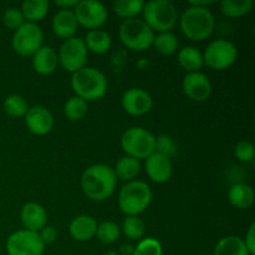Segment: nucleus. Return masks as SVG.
Returning a JSON list of instances; mask_svg holds the SVG:
<instances>
[{
  "label": "nucleus",
  "mask_w": 255,
  "mask_h": 255,
  "mask_svg": "<svg viewBox=\"0 0 255 255\" xmlns=\"http://www.w3.org/2000/svg\"><path fill=\"white\" fill-rule=\"evenodd\" d=\"M238 49L232 41L217 39L206 47L203 52L204 65L217 71H223L236 64Z\"/></svg>",
  "instance_id": "obj_8"
},
{
  "label": "nucleus",
  "mask_w": 255,
  "mask_h": 255,
  "mask_svg": "<svg viewBox=\"0 0 255 255\" xmlns=\"http://www.w3.org/2000/svg\"><path fill=\"white\" fill-rule=\"evenodd\" d=\"M244 244H246V248L247 251H248L249 255H255V224L254 223L249 227L248 232H247Z\"/></svg>",
  "instance_id": "obj_39"
},
{
  "label": "nucleus",
  "mask_w": 255,
  "mask_h": 255,
  "mask_svg": "<svg viewBox=\"0 0 255 255\" xmlns=\"http://www.w3.org/2000/svg\"><path fill=\"white\" fill-rule=\"evenodd\" d=\"M182 90L192 101L204 102L211 96L212 84L208 76L203 72H191L184 76L182 81Z\"/></svg>",
  "instance_id": "obj_13"
},
{
  "label": "nucleus",
  "mask_w": 255,
  "mask_h": 255,
  "mask_svg": "<svg viewBox=\"0 0 255 255\" xmlns=\"http://www.w3.org/2000/svg\"><path fill=\"white\" fill-rule=\"evenodd\" d=\"M214 255H249L244 239L237 236L222 238L214 248Z\"/></svg>",
  "instance_id": "obj_26"
},
{
  "label": "nucleus",
  "mask_w": 255,
  "mask_h": 255,
  "mask_svg": "<svg viewBox=\"0 0 255 255\" xmlns=\"http://www.w3.org/2000/svg\"><path fill=\"white\" fill-rule=\"evenodd\" d=\"M122 109L131 116H143L148 114L153 106L151 95L139 87L128 89L121 99Z\"/></svg>",
  "instance_id": "obj_14"
},
{
  "label": "nucleus",
  "mask_w": 255,
  "mask_h": 255,
  "mask_svg": "<svg viewBox=\"0 0 255 255\" xmlns=\"http://www.w3.org/2000/svg\"><path fill=\"white\" fill-rule=\"evenodd\" d=\"M122 231L127 238L136 241L143 238L146 226L139 217H127L122 223Z\"/></svg>",
  "instance_id": "obj_33"
},
{
  "label": "nucleus",
  "mask_w": 255,
  "mask_h": 255,
  "mask_svg": "<svg viewBox=\"0 0 255 255\" xmlns=\"http://www.w3.org/2000/svg\"><path fill=\"white\" fill-rule=\"evenodd\" d=\"M144 2L142 0H117L112 5L114 12L125 20L134 19L141 14Z\"/></svg>",
  "instance_id": "obj_29"
},
{
  "label": "nucleus",
  "mask_w": 255,
  "mask_h": 255,
  "mask_svg": "<svg viewBox=\"0 0 255 255\" xmlns=\"http://www.w3.org/2000/svg\"><path fill=\"white\" fill-rule=\"evenodd\" d=\"M44 42V34L37 24L25 22L21 27L14 31L11 39L12 50L20 56H32Z\"/></svg>",
  "instance_id": "obj_9"
},
{
  "label": "nucleus",
  "mask_w": 255,
  "mask_h": 255,
  "mask_svg": "<svg viewBox=\"0 0 255 255\" xmlns=\"http://www.w3.org/2000/svg\"><path fill=\"white\" fill-rule=\"evenodd\" d=\"M228 199L238 209H248L254 204L255 194L253 187L247 183H236L228 192Z\"/></svg>",
  "instance_id": "obj_21"
},
{
  "label": "nucleus",
  "mask_w": 255,
  "mask_h": 255,
  "mask_svg": "<svg viewBox=\"0 0 255 255\" xmlns=\"http://www.w3.org/2000/svg\"><path fill=\"white\" fill-rule=\"evenodd\" d=\"M109 81L104 72L95 67H87L74 72L71 76V89L75 96L89 101H97L106 95Z\"/></svg>",
  "instance_id": "obj_2"
},
{
  "label": "nucleus",
  "mask_w": 255,
  "mask_h": 255,
  "mask_svg": "<svg viewBox=\"0 0 255 255\" xmlns=\"http://www.w3.org/2000/svg\"><path fill=\"white\" fill-rule=\"evenodd\" d=\"M5 114L10 117H24L26 115L29 106H27L26 100L20 95H10L5 99L2 104Z\"/></svg>",
  "instance_id": "obj_31"
},
{
  "label": "nucleus",
  "mask_w": 255,
  "mask_h": 255,
  "mask_svg": "<svg viewBox=\"0 0 255 255\" xmlns=\"http://www.w3.org/2000/svg\"><path fill=\"white\" fill-rule=\"evenodd\" d=\"M154 152L171 159L177 154V144L168 134H161L154 142Z\"/></svg>",
  "instance_id": "obj_34"
},
{
  "label": "nucleus",
  "mask_w": 255,
  "mask_h": 255,
  "mask_svg": "<svg viewBox=\"0 0 255 255\" xmlns=\"http://www.w3.org/2000/svg\"><path fill=\"white\" fill-rule=\"evenodd\" d=\"M144 161H146L144 163L146 173L152 182L162 184L166 183L171 178L173 167H172V162L169 158L157 153V152H153Z\"/></svg>",
  "instance_id": "obj_16"
},
{
  "label": "nucleus",
  "mask_w": 255,
  "mask_h": 255,
  "mask_svg": "<svg viewBox=\"0 0 255 255\" xmlns=\"http://www.w3.org/2000/svg\"><path fill=\"white\" fill-rule=\"evenodd\" d=\"M77 24L90 30L100 29L109 17V11L102 2L96 0H81L75 6Z\"/></svg>",
  "instance_id": "obj_12"
},
{
  "label": "nucleus",
  "mask_w": 255,
  "mask_h": 255,
  "mask_svg": "<svg viewBox=\"0 0 255 255\" xmlns=\"http://www.w3.org/2000/svg\"><path fill=\"white\" fill-rule=\"evenodd\" d=\"M152 46L156 49V51L158 52V54L163 55V56H169V55L176 54V51L178 50V37H177L172 31L159 32L157 36H154Z\"/></svg>",
  "instance_id": "obj_27"
},
{
  "label": "nucleus",
  "mask_w": 255,
  "mask_h": 255,
  "mask_svg": "<svg viewBox=\"0 0 255 255\" xmlns=\"http://www.w3.org/2000/svg\"><path fill=\"white\" fill-rule=\"evenodd\" d=\"M254 1L253 0H223L221 2V11L226 16L232 17V19H237V17H242L244 15L249 14L251 10L253 9Z\"/></svg>",
  "instance_id": "obj_28"
},
{
  "label": "nucleus",
  "mask_w": 255,
  "mask_h": 255,
  "mask_svg": "<svg viewBox=\"0 0 255 255\" xmlns=\"http://www.w3.org/2000/svg\"><path fill=\"white\" fill-rule=\"evenodd\" d=\"M25 125L35 136H45L54 127V117L44 106H32L25 115Z\"/></svg>",
  "instance_id": "obj_15"
},
{
  "label": "nucleus",
  "mask_w": 255,
  "mask_h": 255,
  "mask_svg": "<svg viewBox=\"0 0 255 255\" xmlns=\"http://www.w3.org/2000/svg\"><path fill=\"white\" fill-rule=\"evenodd\" d=\"M156 137L143 127H129L121 137L122 151L126 156L136 159H146L154 152Z\"/></svg>",
  "instance_id": "obj_7"
},
{
  "label": "nucleus",
  "mask_w": 255,
  "mask_h": 255,
  "mask_svg": "<svg viewBox=\"0 0 255 255\" xmlns=\"http://www.w3.org/2000/svg\"><path fill=\"white\" fill-rule=\"evenodd\" d=\"M2 22L7 29L16 31L26 21H25L24 15L19 7H9V9L5 10L4 15H2Z\"/></svg>",
  "instance_id": "obj_35"
},
{
  "label": "nucleus",
  "mask_w": 255,
  "mask_h": 255,
  "mask_svg": "<svg viewBox=\"0 0 255 255\" xmlns=\"http://www.w3.org/2000/svg\"><path fill=\"white\" fill-rule=\"evenodd\" d=\"M32 67L35 71L42 76H47L56 71L59 66V57L57 52L51 46L42 45L34 55H32Z\"/></svg>",
  "instance_id": "obj_19"
},
{
  "label": "nucleus",
  "mask_w": 255,
  "mask_h": 255,
  "mask_svg": "<svg viewBox=\"0 0 255 255\" xmlns=\"http://www.w3.org/2000/svg\"><path fill=\"white\" fill-rule=\"evenodd\" d=\"M39 236H40V239L42 241V243H44L45 246H47V244H52L55 241H56L57 232L54 227L47 226L46 224V226L39 232Z\"/></svg>",
  "instance_id": "obj_38"
},
{
  "label": "nucleus",
  "mask_w": 255,
  "mask_h": 255,
  "mask_svg": "<svg viewBox=\"0 0 255 255\" xmlns=\"http://www.w3.org/2000/svg\"><path fill=\"white\" fill-rule=\"evenodd\" d=\"M77 4H79V0H57V1H55L56 6L66 10H74Z\"/></svg>",
  "instance_id": "obj_40"
},
{
  "label": "nucleus",
  "mask_w": 255,
  "mask_h": 255,
  "mask_svg": "<svg viewBox=\"0 0 255 255\" xmlns=\"http://www.w3.org/2000/svg\"><path fill=\"white\" fill-rule=\"evenodd\" d=\"M77 27H79V24H77L74 10L60 9L52 17V32L60 39L69 40L71 37H75Z\"/></svg>",
  "instance_id": "obj_18"
},
{
  "label": "nucleus",
  "mask_w": 255,
  "mask_h": 255,
  "mask_svg": "<svg viewBox=\"0 0 255 255\" xmlns=\"http://www.w3.org/2000/svg\"><path fill=\"white\" fill-rule=\"evenodd\" d=\"M152 201L151 187L143 181L127 182L119 193V207L127 217H138Z\"/></svg>",
  "instance_id": "obj_4"
},
{
  "label": "nucleus",
  "mask_w": 255,
  "mask_h": 255,
  "mask_svg": "<svg viewBox=\"0 0 255 255\" xmlns=\"http://www.w3.org/2000/svg\"><path fill=\"white\" fill-rule=\"evenodd\" d=\"M216 19L208 7L188 6L181 16V29L184 36L192 41L201 42L214 31Z\"/></svg>",
  "instance_id": "obj_3"
},
{
  "label": "nucleus",
  "mask_w": 255,
  "mask_h": 255,
  "mask_svg": "<svg viewBox=\"0 0 255 255\" xmlns=\"http://www.w3.org/2000/svg\"><path fill=\"white\" fill-rule=\"evenodd\" d=\"M87 50L96 55H104L110 51L112 46V39L105 30H90L84 39Z\"/></svg>",
  "instance_id": "obj_23"
},
{
  "label": "nucleus",
  "mask_w": 255,
  "mask_h": 255,
  "mask_svg": "<svg viewBox=\"0 0 255 255\" xmlns=\"http://www.w3.org/2000/svg\"><path fill=\"white\" fill-rule=\"evenodd\" d=\"M213 4L212 0H191L189 1V6H197V7H207L208 5Z\"/></svg>",
  "instance_id": "obj_41"
},
{
  "label": "nucleus",
  "mask_w": 255,
  "mask_h": 255,
  "mask_svg": "<svg viewBox=\"0 0 255 255\" xmlns=\"http://www.w3.org/2000/svg\"><path fill=\"white\" fill-rule=\"evenodd\" d=\"M120 232H121V229L114 222H102V223L97 224L96 237L101 243L112 244L119 239Z\"/></svg>",
  "instance_id": "obj_32"
},
{
  "label": "nucleus",
  "mask_w": 255,
  "mask_h": 255,
  "mask_svg": "<svg viewBox=\"0 0 255 255\" xmlns=\"http://www.w3.org/2000/svg\"><path fill=\"white\" fill-rule=\"evenodd\" d=\"M81 189L87 198L96 202L109 199L116 189L117 178L114 168L97 163L87 167L81 176Z\"/></svg>",
  "instance_id": "obj_1"
},
{
  "label": "nucleus",
  "mask_w": 255,
  "mask_h": 255,
  "mask_svg": "<svg viewBox=\"0 0 255 255\" xmlns=\"http://www.w3.org/2000/svg\"><path fill=\"white\" fill-rule=\"evenodd\" d=\"M97 222L94 217L86 216H77L70 222L69 224V233L72 239L76 242H87L96 236Z\"/></svg>",
  "instance_id": "obj_20"
},
{
  "label": "nucleus",
  "mask_w": 255,
  "mask_h": 255,
  "mask_svg": "<svg viewBox=\"0 0 255 255\" xmlns=\"http://www.w3.org/2000/svg\"><path fill=\"white\" fill-rule=\"evenodd\" d=\"M142 14L143 21L151 27L152 31L158 34L171 31L178 19L177 7L169 0H151L144 2Z\"/></svg>",
  "instance_id": "obj_5"
},
{
  "label": "nucleus",
  "mask_w": 255,
  "mask_h": 255,
  "mask_svg": "<svg viewBox=\"0 0 255 255\" xmlns=\"http://www.w3.org/2000/svg\"><path fill=\"white\" fill-rule=\"evenodd\" d=\"M162 246L156 238L142 239L133 251V255H162Z\"/></svg>",
  "instance_id": "obj_36"
},
{
  "label": "nucleus",
  "mask_w": 255,
  "mask_h": 255,
  "mask_svg": "<svg viewBox=\"0 0 255 255\" xmlns=\"http://www.w3.org/2000/svg\"><path fill=\"white\" fill-rule=\"evenodd\" d=\"M177 60H178L179 66L186 70L188 74L199 72V70L204 66L203 54L194 46L182 47L177 55Z\"/></svg>",
  "instance_id": "obj_22"
},
{
  "label": "nucleus",
  "mask_w": 255,
  "mask_h": 255,
  "mask_svg": "<svg viewBox=\"0 0 255 255\" xmlns=\"http://www.w3.org/2000/svg\"><path fill=\"white\" fill-rule=\"evenodd\" d=\"M89 110V105L85 100L77 96H71L64 106V114L70 121H80L84 119Z\"/></svg>",
  "instance_id": "obj_30"
},
{
  "label": "nucleus",
  "mask_w": 255,
  "mask_h": 255,
  "mask_svg": "<svg viewBox=\"0 0 255 255\" xmlns=\"http://www.w3.org/2000/svg\"><path fill=\"white\" fill-rule=\"evenodd\" d=\"M114 172L117 179H121L127 183V182L134 181V178L138 176L139 172H141V163H139L138 159L124 156L117 161Z\"/></svg>",
  "instance_id": "obj_25"
},
{
  "label": "nucleus",
  "mask_w": 255,
  "mask_h": 255,
  "mask_svg": "<svg viewBox=\"0 0 255 255\" xmlns=\"http://www.w3.org/2000/svg\"><path fill=\"white\" fill-rule=\"evenodd\" d=\"M20 10L24 15L25 21L36 24L49 14L50 2L47 0H26L21 4Z\"/></svg>",
  "instance_id": "obj_24"
},
{
  "label": "nucleus",
  "mask_w": 255,
  "mask_h": 255,
  "mask_svg": "<svg viewBox=\"0 0 255 255\" xmlns=\"http://www.w3.org/2000/svg\"><path fill=\"white\" fill-rule=\"evenodd\" d=\"M20 219L24 229L39 233L47 223L46 209L36 202H29L21 208Z\"/></svg>",
  "instance_id": "obj_17"
},
{
  "label": "nucleus",
  "mask_w": 255,
  "mask_h": 255,
  "mask_svg": "<svg viewBox=\"0 0 255 255\" xmlns=\"http://www.w3.org/2000/svg\"><path fill=\"white\" fill-rule=\"evenodd\" d=\"M234 154L241 162H252L255 156L254 144L249 141H241L234 148Z\"/></svg>",
  "instance_id": "obj_37"
},
{
  "label": "nucleus",
  "mask_w": 255,
  "mask_h": 255,
  "mask_svg": "<svg viewBox=\"0 0 255 255\" xmlns=\"http://www.w3.org/2000/svg\"><path fill=\"white\" fill-rule=\"evenodd\" d=\"M119 36L122 44L133 51H143L153 44L154 32L141 19L124 20L119 29Z\"/></svg>",
  "instance_id": "obj_6"
},
{
  "label": "nucleus",
  "mask_w": 255,
  "mask_h": 255,
  "mask_svg": "<svg viewBox=\"0 0 255 255\" xmlns=\"http://www.w3.org/2000/svg\"><path fill=\"white\" fill-rule=\"evenodd\" d=\"M45 244L40 239L39 233L26 229L16 231L7 238V255H42Z\"/></svg>",
  "instance_id": "obj_11"
},
{
  "label": "nucleus",
  "mask_w": 255,
  "mask_h": 255,
  "mask_svg": "<svg viewBox=\"0 0 255 255\" xmlns=\"http://www.w3.org/2000/svg\"><path fill=\"white\" fill-rule=\"evenodd\" d=\"M57 57H59V64L66 71L74 74L86 66L87 59H89V50L85 45L84 39L71 37L62 42Z\"/></svg>",
  "instance_id": "obj_10"
}]
</instances>
